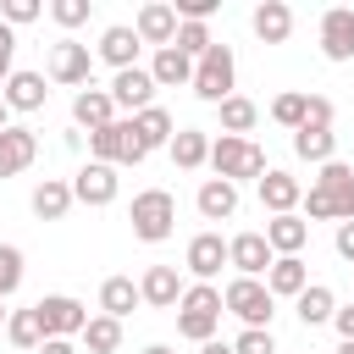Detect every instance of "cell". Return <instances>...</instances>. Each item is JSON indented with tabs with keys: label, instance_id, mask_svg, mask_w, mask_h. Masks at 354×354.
Wrapping results in <instances>:
<instances>
[{
	"label": "cell",
	"instance_id": "d6986e66",
	"mask_svg": "<svg viewBox=\"0 0 354 354\" xmlns=\"http://www.w3.org/2000/svg\"><path fill=\"white\" fill-rule=\"evenodd\" d=\"M249 28H254L260 44H288V33H293V6H288V0H260V6L249 11Z\"/></svg>",
	"mask_w": 354,
	"mask_h": 354
},
{
	"label": "cell",
	"instance_id": "cb8c5ba5",
	"mask_svg": "<svg viewBox=\"0 0 354 354\" xmlns=\"http://www.w3.org/2000/svg\"><path fill=\"white\" fill-rule=\"evenodd\" d=\"M0 100H6V111H44V100H50L44 72H11L6 88H0Z\"/></svg>",
	"mask_w": 354,
	"mask_h": 354
},
{
	"label": "cell",
	"instance_id": "5b68a950",
	"mask_svg": "<svg viewBox=\"0 0 354 354\" xmlns=\"http://www.w3.org/2000/svg\"><path fill=\"white\" fill-rule=\"evenodd\" d=\"M232 83H238V61H232V44H210L199 61H194V94L205 100V105H221L227 94H232Z\"/></svg>",
	"mask_w": 354,
	"mask_h": 354
},
{
	"label": "cell",
	"instance_id": "603a6c76",
	"mask_svg": "<svg viewBox=\"0 0 354 354\" xmlns=\"http://www.w3.org/2000/svg\"><path fill=\"white\" fill-rule=\"evenodd\" d=\"M194 205H199L205 221H232V216H238V183H227V177H205L199 194H194Z\"/></svg>",
	"mask_w": 354,
	"mask_h": 354
},
{
	"label": "cell",
	"instance_id": "7dc6e473",
	"mask_svg": "<svg viewBox=\"0 0 354 354\" xmlns=\"http://www.w3.org/2000/svg\"><path fill=\"white\" fill-rule=\"evenodd\" d=\"M33 354H77V343H72V337H44Z\"/></svg>",
	"mask_w": 354,
	"mask_h": 354
},
{
	"label": "cell",
	"instance_id": "44dd1931",
	"mask_svg": "<svg viewBox=\"0 0 354 354\" xmlns=\"http://www.w3.org/2000/svg\"><path fill=\"white\" fill-rule=\"evenodd\" d=\"M39 160V138H33V127H6L0 133V177H17V171H28Z\"/></svg>",
	"mask_w": 354,
	"mask_h": 354
},
{
	"label": "cell",
	"instance_id": "f546056e",
	"mask_svg": "<svg viewBox=\"0 0 354 354\" xmlns=\"http://www.w3.org/2000/svg\"><path fill=\"white\" fill-rule=\"evenodd\" d=\"M149 77H155V88H183V83H194V61L183 55V50H155V61H149Z\"/></svg>",
	"mask_w": 354,
	"mask_h": 354
},
{
	"label": "cell",
	"instance_id": "f6af8a7d",
	"mask_svg": "<svg viewBox=\"0 0 354 354\" xmlns=\"http://www.w3.org/2000/svg\"><path fill=\"white\" fill-rule=\"evenodd\" d=\"M332 326H337L343 343H354V304H337V310H332Z\"/></svg>",
	"mask_w": 354,
	"mask_h": 354
},
{
	"label": "cell",
	"instance_id": "f5cc1de1",
	"mask_svg": "<svg viewBox=\"0 0 354 354\" xmlns=\"http://www.w3.org/2000/svg\"><path fill=\"white\" fill-rule=\"evenodd\" d=\"M337 354H354V343H337Z\"/></svg>",
	"mask_w": 354,
	"mask_h": 354
},
{
	"label": "cell",
	"instance_id": "ffe728a7",
	"mask_svg": "<svg viewBox=\"0 0 354 354\" xmlns=\"http://www.w3.org/2000/svg\"><path fill=\"white\" fill-rule=\"evenodd\" d=\"M138 299H144L149 310H177V299H183L177 266H149V271L138 277Z\"/></svg>",
	"mask_w": 354,
	"mask_h": 354
},
{
	"label": "cell",
	"instance_id": "ee69618b",
	"mask_svg": "<svg viewBox=\"0 0 354 354\" xmlns=\"http://www.w3.org/2000/svg\"><path fill=\"white\" fill-rule=\"evenodd\" d=\"M11 55H17V33L0 22V88H6V77L17 72V66H11Z\"/></svg>",
	"mask_w": 354,
	"mask_h": 354
},
{
	"label": "cell",
	"instance_id": "c3c4849f",
	"mask_svg": "<svg viewBox=\"0 0 354 354\" xmlns=\"http://www.w3.org/2000/svg\"><path fill=\"white\" fill-rule=\"evenodd\" d=\"M199 354H232V343H216L210 337V343H199Z\"/></svg>",
	"mask_w": 354,
	"mask_h": 354
},
{
	"label": "cell",
	"instance_id": "6da1fadb",
	"mask_svg": "<svg viewBox=\"0 0 354 354\" xmlns=\"http://www.w3.org/2000/svg\"><path fill=\"white\" fill-rule=\"evenodd\" d=\"M299 205H304V221H354V166L326 160Z\"/></svg>",
	"mask_w": 354,
	"mask_h": 354
},
{
	"label": "cell",
	"instance_id": "8d00e7d4",
	"mask_svg": "<svg viewBox=\"0 0 354 354\" xmlns=\"http://www.w3.org/2000/svg\"><path fill=\"white\" fill-rule=\"evenodd\" d=\"M271 122L288 127V133H299V127H304V94H299V88L277 94V100H271Z\"/></svg>",
	"mask_w": 354,
	"mask_h": 354
},
{
	"label": "cell",
	"instance_id": "7bdbcfd3",
	"mask_svg": "<svg viewBox=\"0 0 354 354\" xmlns=\"http://www.w3.org/2000/svg\"><path fill=\"white\" fill-rule=\"evenodd\" d=\"M332 100L326 94H304V127H332Z\"/></svg>",
	"mask_w": 354,
	"mask_h": 354
},
{
	"label": "cell",
	"instance_id": "816d5d0a",
	"mask_svg": "<svg viewBox=\"0 0 354 354\" xmlns=\"http://www.w3.org/2000/svg\"><path fill=\"white\" fill-rule=\"evenodd\" d=\"M6 321H11V310H6V299H0V326H6Z\"/></svg>",
	"mask_w": 354,
	"mask_h": 354
},
{
	"label": "cell",
	"instance_id": "8992f818",
	"mask_svg": "<svg viewBox=\"0 0 354 354\" xmlns=\"http://www.w3.org/2000/svg\"><path fill=\"white\" fill-rule=\"evenodd\" d=\"M221 310H227V315H238L243 326H266V332H271L277 299L266 293V282H254V277H232V282L221 288Z\"/></svg>",
	"mask_w": 354,
	"mask_h": 354
},
{
	"label": "cell",
	"instance_id": "5bb4252c",
	"mask_svg": "<svg viewBox=\"0 0 354 354\" xmlns=\"http://www.w3.org/2000/svg\"><path fill=\"white\" fill-rule=\"evenodd\" d=\"M183 266L194 271V282H216L221 266H227V238H221V232H199V238H188Z\"/></svg>",
	"mask_w": 354,
	"mask_h": 354
},
{
	"label": "cell",
	"instance_id": "30bf717a",
	"mask_svg": "<svg viewBox=\"0 0 354 354\" xmlns=\"http://www.w3.org/2000/svg\"><path fill=\"white\" fill-rule=\"evenodd\" d=\"M271 260H277V254H271L266 232H238V238H227V266H232L238 277H254V282H260V277L271 271Z\"/></svg>",
	"mask_w": 354,
	"mask_h": 354
},
{
	"label": "cell",
	"instance_id": "b9f144b4",
	"mask_svg": "<svg viewBox=\"0 0 354 354\" xmlns=\"http://www.w3.org/2000/svg\"><path fill=\"white\" fill-rule=\"evenodd\" d=\"M50 17H55L61 28H83V22H88V0H55Z\"/></svg>",
	"mask_w": 354,
	"mask_h": 354
},
{
	"label": "cell",
	"instance_id": "f907efd6",
	"mask_svg": "<svg viewBox=\"0 0 354 354\" xmlns=\"http://www.w3.org/2000/svg\"><path fill=\"white\" fill-rule=\"evenodd\" d=\"M144 354H171V348H166V343H149V348H144Z\"/></svg>",
	"mask_w": 354,
	"mask_h": 354
},
{
	"label": "cell",
	"instance_id": "e0dca14e",
	"mask_svg": "<svg viewBox=\"0 0 354 354\" xmlns=\"http://www.w3.org/2000/svg\"><path fill=\"white\" fill-rule=\"evenodd\" d=\"M260 282H266L271 299H299V293L310 288V266H304V254H277Z\"/></svg>",
	"mask_w": 354,
	"mask_h": 354
},
{
	"label": "cell",
	"instance_id": "3957f363",
	"mask_svg": "<svg viewBox=\"0 0 354 354\" xmlns=\"http://www.w3.org/2000/svg\"><path fill=\"white\" fill-rule=\"evenodd\" d=\"M216 177H227V183H243V177H266V149L254 144V138H232V133H221V138H210V160H205Z\"/></svg>",
	"mask_w": 354,
	"mask_h": 354
},
{
	"label": "cell",
	"instance_id": "4316f807",
	"mask_svg": "<svg viewBox=\"0 0 354 354\" xmlns=\"http://www.w3.org/2000/svg\"><path fill=\"white\" fill-rule=\"evenodd\" d=\"M72 205H77V199H72V183H66V177H44V183L33 188V216H39V221H66Z\"/></svg>",
	"mask_w": 354,
	"mask_h": 354
},
{
	"label": "cell",
	"instance_id": "bcb514c9",
	"mask_svg": "<svg viewBox=\"0 0 354 354\" xmlns=\"http://www.w3.org/2000/svg\"><path fill=\"white\" fill-rule=\"evenodd\" d=\"M332 249H337V254L354 266V221H337V238H332Z\"/></svg>",
	"mask_w": 354,
	"mask_h": 354
},
{
	"label": "cell",
	"instance_id": "836d02e7",
	"mask_svg": "<svg viewBox=\"0 0 354 354\" xmlns=\"http://www.w3.org/2000/svg\"><path fill=\"white\" fill-rule=\"evenodd\" d=\"M88 354H116L122 348V321H111V315H88V326H83V337H77Z\"/></svg>",
	"mask_w": 354,
	"mask_h": 354
},
{
	"label": "cell",
	"instance_id": "74e56055",
	"mask_svg": "<svg viewBox=\"0 0 354 354\" xmlns=\"http://www.w3.org/2000/svg\"><path fill=\"white\" fill-rule=\"evenodd\" d=\"M22 271H28L22 266V249L17 243H0V299H11L22 288Z\"/></svg>",
	"mask_w": 354,
	"mask_h": 354
},
{
	"label": "cell",
	"instance_id": "60d3db41",
	"mask_svg": "<svg viewBox=\"0 0 354 354\" xmlns=\"http://www.w3.org/2000/svg\"><path fill=\"white\" fill-rule=\"evenodd\" d=\"M216 6H221V0H171L177 22H210V17H216Z\"/></svg>",
	"mask_w": 354,
	"mask_h": 354
},
{
	"label": "cell",
	"instance_id": "4fadbf2b",
	"mask_svg": "<svg viewBox=\"0 0 354 354\" xmlns=\"http://www.w3.org/2000/svg\"><path fill=\"white\" fill-rule=\"evenodd\" d=\"M254 188H260V205H266L271 216H293L299 199H304V183H299L293 171H277V166H266V177H260Z\"/></svg>",
	"mask_w": 354,
	"mask_h": 354
},
{
	"label": "cell",
	"instance_id": "f35d334b",
	"mask_svg": "<svg viewBox=\"0 0 354 354\" xmlns=\"http://www.w3.org/2000/svg\"><path fill=\"white\" fill-rule=\"evenodd\" d=\"M232 354H277V337H271L266 326H243V332L232 337Z\"/></svg>",
	"mask_w": 354,
	"mask_h": 354
},
{
	"label": "cell",
	"instance_id": "d6a6232c",
	"mask_svg": "<svg viewBox=\"0 0 354 354\" xmlns=\"http://www.w3.org/2000/svg\"><path fill=\"white\" fill-rule=\"evenodd\" d=\"M254 122H260V105H254V100H243V94H227V100H221V133L249 138Z\"/></svg>",
	"mask_w": 354,
	"mask_h": 354
},
{
	"label": "cell",
	"instance_id": "ac0fdd59",
	"mask_svg": "<svg viewBox=\"0 0 354 354\" xmlns=\"http://www.w3.org/2000/svg\"><path fill=\"white\" fill-rule=\"evenodd\" d=\"M321 55L326 61H354V11L348 6H332L321 17Z\"/></svg>",
	"mask_w": 354,
	"mask_h": 354
},
{
	"label": "cell",
	"instance_id": "e575fe53",
	"mask_svg": "<svg viewBox=\"0 0 354 354\" xmlns=\"http://www.w3.org/2000/svg\"><path fill=\"white\" fill-rule=\"evenodd\" d=\"M6 337H11L17 348H28V354H33V348L44 343V326H39V310H33V304H28V310H11V321H6Z\"/></svg>",
	"mask_w": 354,
	"mask_h": 354
},
{
	"label": "cell",
	"instance_id": "ab89813d",
	"mask_svg": "<svg viewBox=\"0 0 354 354\" xmlns=\"http://www.w3.org/2000/svg\"><path fill=\"white\" fill-rule=\"evenodd\" d=\"M33 17H44L39 0H0V22H6V28H22V22H33Z\"/></svg>",
	"mask_w": 354,
	"mask_h": 354
},
{
	"label": "cell",
	"instance_id": "484cf974",
	"mask_svg": "<svg viewBox=\"0 0 354 354\" xmlns=\"http://www.w3.org/2000/svg\"><path fill=\"white\" fill-rule=\"evenodd\" d=\"M166 155H171L177 171H199V166L210 160V133H199V127H177L171 144H166Z\"/></svg>",
	"mask_w": 354,
	"mask_h": 354
},
{
	"label": "cell",
	"instance_id": "9c48e42d",
	"mask_svg": "<svg viewBox=\"0 0 354 354\" xmlns=\"http://www.w3.org/2000/svg\"><path fill=\"white\" fill-rule=\"evenodd\" d=\"M88 77H94V50L77 44V39H55V44H50V83L83 88Z\"/></svg>",
	"mask_w": 354,
	"mask_h": 354
},
{
	"label": "cell",
	"instance_id": "681fc988",
	"mask_svg": "<svg viewBox=\"0 0 354 354\" xmlns=\"http://www.w3.org/2000/svg\"><path fill=\"white\" fill-rule=\"evenodd\" d=\"M6 127H11V111H6V100H0V133H6Z\"/></svg>",
	"mask_w": 354,
	"mask_h": 354
},
{
	"label": "cell",
	"instance_id": "9a60e30c",
	"mask_svg": "<svg viewBox=\"0 0 354 354\" xmlns=\"http://www.w3.org/2000/svg\"><path fill=\"white\" fill-rule=\"evenodd\" d=\"M133 33H138V44H155V50H166V44L177 39V11H171L166 0H149V6H138V17H133Z\"/></svg>",
	"mask_w": 354,
	"mask_h": 354
},
{
	"label": "cell",
	"instance_id": "7a4b0ae2",
	"mask_svg": "<svg viewBox=\"0 0 354 354\" xmlns=\"http://www.w3.org/2000/svg\"><path fill=\"white\" fill-rule=\"evenodd\" d=\"M221 288L216 282H194V288H183V299H177V332L188 337V343H210L216 337V326H221Z\"/></svg>",
	"mask_w": 354,
	"mask_h": 354
},
{
	"label": "cell",
	"instance_id": "4dcf8cb0",
	"mask_svg": "<svg viewBox=\"0 0 354 354\" xmlns=\"http://www.w3.org/2000/svg\"><path fill=\"white\" fill-rule=\"evenodd\" d=\"M293 155L310 160V166H326V160H337V133L332 127H299L293 133Z\"/></svg>",
	"mask_w": 354,
	"mask_h": 354
},
{
	"label": "cell",
	"instance_id": "d590c367",
	"mask_svg": "<svg viewBox=\"0 0 354 354\" xmlns=\"http://www.w3.org/2000/svg\"><path fill=\"white\" fill-rule=\"evenodd\" d=\"M210 44H216V39H210V22H177V39H171V50H183L188 61H199Z\"/></svg>",
	"mask_w": 354,
	"mask_h": 354
},
{
	"label": "cell",
	"instance_id": "8fae6325",
	"mask_svg": "<svg viewBox=\"0 0 354 354\" xmlns=\"http://www.w3.org/2000/svg\"><path fill=\"white\" fill-rule=\"evenodd\" d=\"M111 100H116V111H127V116L149 111V105H155V77H149V66L116 72V77H111Z\"/></svg>",
	"mask_w": 354,
	"mask_h": 354
},
{
	"label": "cell",
	"instance_id": "7402d4cb",
	"mask_svg": "<svg viewBox=\"0 0 354 354\" xmlns=\"http://www.w3.org/2000/svg\"><path fill=\"white\" fill-rule=\"evenodd\" d=\"M94 61H111L116 72L138 66V33H133L127 22H111V28L100 33V44H94Z\"/></svg>",
	"mask_w": 354,
	"mask_h": 354
},
{
	"label": "cell",
	"instance_id": "2e32d148",
	"mask_svg": "<svg viewBox=\"0 0 354 354\" xmlns=\"http://www.w3.org/2000/svg\"><path fill=\"white\" fill-rule=\"evenodd\" d=\"M72 122H77V133L88 127V133H100V127H111L116 122V100H111V88H77L72 94Z\"/></svg>",
	"mask_w": 354,
	"mask_h": 354
},
{
	"label": "cell",
	"instance_id": "52a82bcc",
	"mask_svg": "<svg viewBox=\"0 0 354 354\" xmlns=\"http://www.w3.org/2000/svg\"><path fill=\"white\" fill-rule=\"evenodd\" d=\"M149 149L133 138V122L127 116H116L111 127H100V133H88V160H100V166H138Z\"/></svg>",
	"mask_w": 354,
	"mask_h": 354
},
{
	"label": "cell",
	"instance_id": "1f68e13d",
	"mask_svg": "<svg viewBox=\"0 0 354 354\" xmlns=\"http://www.w3.org/2000/svg\"><path fill=\"white\" fill-rule=\"evenodd\" d=\"M293 310H299V321H304V326H326V321H332V310H337V293H332L326 282H310V288L293 299Z\"/></svg>",
	"mask_w": 354,
	"mask_h": 354
},
{
	"label": "cell",
	"instance_id": "d4e9b609",
	"mask_svg": "<svg viewBox=\"0 0 354 354\" xmlns=\"http://www.w3.org/2000/svg\"><path fill=\"white\" fill-rule=\"evenodd\" d=\"M133 122V138L155 155V149H166L171 144V133H177V122H171V111L166 105H149V111H138V116H127Z\"/></svg>",
	"mask_w": 354,
	"mask_h": 354
},
{
	"label": "cell",
	"instance_id": "7c38bea8",
	"mask_svg": "<svg viewBox=\"0 0 354 354\" xmlns=\"http://www.w3.org/2000/svg\"><path fill=\"white\" fill-rule=\"evenodd\" d=\"M116 194H122V177H116V166H100V160H88V166L72 177V199H77V205H94V210H100V205H111Z\"/></svg>",
	"mask_w": 354,
	"mask_h": 354
},
{
	"label": "cell",
	"instance_id": "277c9868",
	"mask_svg": "<svg viewBox=\"0 0 354 354\" xmlns=\"http://www.w3.org/2000/svg\"><path fill=\"white\" fill-rule=\"evenodd\" d=\"M127 221H133V238L138 243H166L177 232V199L166 188H144V194H133Z\"/></svg>",
	"mask_w": 354,
	"mask_h": 354
},
{
	"label": "cell",
	"instance_id": "f1b7e54d",
	"mask_svg": "<svg viewBox=\"0 0 354 354\" xmlns=\"http://www.w3.org/2000/svg\"><path fill=\"white\" fill-rule=\"evenodd\" d=\"M144 299H138V282L133 277H105L100 282V315H111V321H122V315H133Z\"/></svg>",
	"mask_w": 354,
	"mask_h": 354
},
{
	"label": "cell",
	"instance_id": "ba28073f",
	"mask_svg": "<svg viewBox=\"0 0 354 354\" xmlns=\"http://www.w3.org/2000/svg\"><path fill=\"white\" fill-rule=\"evenodd\" d=\"M39 326H44V337H83V326H88V304L83 299H72V293H44L39 304Z\"/></svg>",
	"mask_w": 354,
	"mask_h": 354
},
{
	"label": "cell",
	"instance_id": "83f0119b",
	"mask_svg": "<svg viewBox=\"0 0 354 354\" xmlns=\"http://www.w3.org/2000/svg\"><path fill=\"white\" fill-rule=\"evenodd\" d=\"M266 243H271V254H299L304 243H310V221L293 210V216H271L266 221Z\"/></svg>",
	"mask_w": 354,
	"mask_h": 354
}]
</instances>
